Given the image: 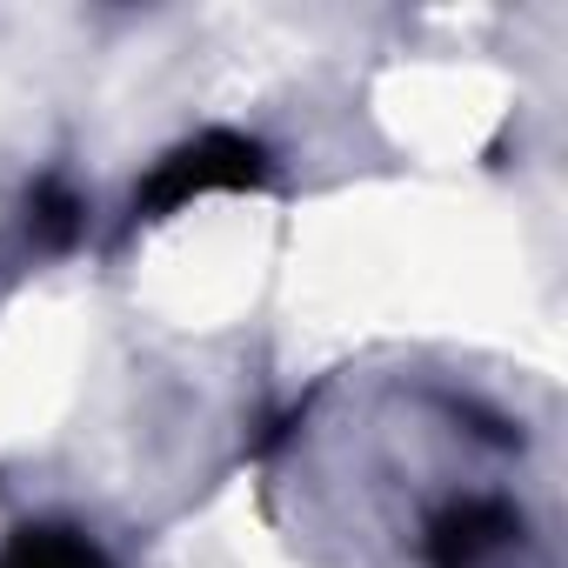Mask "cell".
I'll list each match as a JSON object with an SVG mask.
<instances>
[{
  "label": "cell",
  "instance_id": "obj_1",
  "mask_svg": "<svg viewBox=\"0 0 568 568\" xmlns=\"http://www.w3.org/2000/svg\"><path fill=\"white\" fill-rule=\"evenodd\" d=\"M274 187V154L261 134H241V128H201L187 141H174L141 181H134V201H128V227H161L201 201H221V194H267Z\"/></svg>",
  "mask_w": 568,
  "mask_h": 568
},
{
  "label": "cell",
  "instance_id": "obj_2",
  "mask_svg": "<svg viewBox=\"0 0 568 568\" xmlns=\"http://www.w3.org/2000/svg\"><path fill=\"white\" fill-rule=\"evenodd\" d=\"M521 548V515L508 495L468 488L422 515V568H501Z\"/></svg>",
  "mask_w": 568,
  "mask_h": 568
},
{
  "label": "cell",
  "instance_id": "obj_3",
  "mask_svg": "<svg viewBox=\"0 0 568 568\" xmlns=\"http://www.w3.org/2000/svg\"><path fill=\"white\" fill-rule=\"evenodd\" d=\"M0 568H114V555L81 521L41 515V521H14L0 535Z\"/></svg>",
  "mask_w": 568,
  "mask_h": 568
},
{
  "label": "cell",
  "instance_id": "obj_4",
  "mask_svg": "<svg viewBox=\"0 0 568 568\" xmlns=\"http://www.w3.org/2000/svg\"><path fill=\"white\" fill-rule=\"evenodd\" d=\"M88 194L68 181V174H41L21 201V241L34 254H74L88 241Z\"/></svg>",
  "mask_w": 568,
  "mask_h": 568
}]
</instances>
